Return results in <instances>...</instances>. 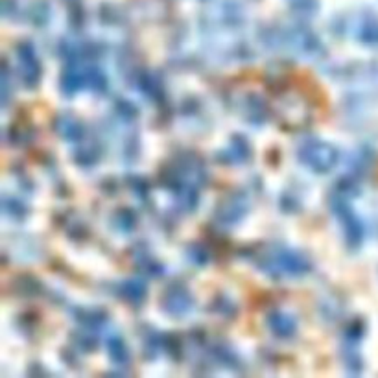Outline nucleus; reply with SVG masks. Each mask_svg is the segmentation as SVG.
Returning <instances> with one entry per match:
<instances>
[{
	"label": "nucleus",
	"mask_w": 378,
	"mask_h": 378,
	"mask_svg": "<svg viewBox=\"0 0 378 378\" xmlns=\"http://www.w3.org/2000/svg\"><path fill=\"white\" fill-rule=\"evenodd\" d=\"M320 111L321 98L308 81L283 79L274 90V113L288 129H303L315 120Z\"/></svg>",
	"instance_id": "1"
},
{
	"label": "nucleus",
	"mask_w": 378,
	"mask_h": 378,
	"mask_svg": "<svg viewBox=\"0 0 378 378\" xmlns=\"http://www.w3.org/2000/svg\"><path fill=\"white\" fill-rule=\"evenodd\" d=\"M257 262L271 277H295V275L306 274L310 269L306 258L284 247L268 249L262 257H258Z\"/></svg>",
	"instance_id": "2"
},
{
	"label": "nucleus",
	"mask_w": 378,
	"mask_h": 378,
	"mask_svg": "<svg viewBox=\"0 0 378 378\" xmlns=\"http://www.w3.org/2000/svg\"><path fill=\"white\" fill-rule=\"evenodd\" d=\"M301 163L317 173H325L338 163L336 148L321 141H308L299 148Z\"/></svg>",
	"instance_id": "3"
},
{
	"label": "nucleus",
	"mask_w": 378,
	"mask_h": 378,
	"mask_svg": "<svg viewBox=\"0 0 378 378\" xmlns=\"http://www.w3.org/2000/svg\"><path fill=\"white\" fill-rule=\"evenodd\" d=\"M331 205L338 220L342 221L347 242H349L351 246H356L360 238H362V226H360L356 216L352 214V210L349 209L345 198H343L340 190H338V196H332L331 198Z\"/></svg>",
	"instance_id": "4"
},
{
	"label": "nucleus",
	"mask_w": 378,
	"mask_h": 378,
	"mask_svg": "<svg viewBox=\"0 0 378 378\" xmlns=\"http://www.w3.org/2000/svg\"><path fill=\"white\" fill-rule=\"evenodd\" d=\"M17 52H19V74H21V79L24 81L26 87H32V85L37 84L39 74H41L36 54H33V47L30 42H21L17 47Z\"/></svg>",
	"instance_id": "5"
},
{
	"label": "nucleus",
	"mask_w": 378,
	"mask_h": 378,
	"mask_svg": "<svg viewBox=\"0 0 378 378\" xmlns=\"http://www.w3.org/2000/svg\"><path fill=\"white\" fill-rule=\"evenodd\" d=\"M163 308L168 312L170 315H184L192 308V297H190L189 290L173 284L170 288H166L163 295Z\"/></svg>",
	"instance_id": "6"
},
{
	"label": "nucleus",
	"mask_w": 378,
	"mask_h": 378,
	"mask_svg": "<svg viewBox=\"0 0 378 378\" xmlns=\"http://www.w3.org/2000/svg\"><path fill=\"white\" fill-rule=\"evenodd\" d=\"M246 200L242 198V196H233L229 200H226L220 205V218L221 221H226V223H233V221H237L240 218V214H244V210H246Z\"/></svg>",
	"instance_id": "7"
},
{
	"label": "nucleus",
	"mask_w": 378,
	"mask_h": 378,
	"mask_svg": "<svg viewBox=\"0 0 378 378\" xmlns=\"http://www.w3.org/2000/svg\"><path fill=\"white\" fill-rule=\"evenodd\" d=\"M269 329L274 331L275 336L278 338H290L295 332V320L283 312H274L268 317Z\"/></svg>",
	"instance_id": "8"
},
{
	"label": "nucleus",
	"mask_w": 378,
	"mask_h": 378,
	"mask_svg": "<svg viewBox=\"0 0 378 378\" xmlns=\"http://www.w3.org/2000/svg\"><path fill=\"white\" fill-rule=\"evenodd\" d=\"M58 133L67 141H78L84 135V129L79 126V122L74 120L72 116L63 115L58 120Z\"/></svg>",
	"instance_id": "9"
},
{
	"label": "nucleus",
	"mask_w": 378,
	"mask_h": 378,
	"mask_svg": "<svg viewBox=\"0 0 378 378\" xmlns=\"http://www.w3.org/2000/svg\"><path fill=\"white\" fill-rule=\"evenodd\" d=\"M107 352L113 362H116L118 365H126L129 356H127V349L122 342L120 336H109L107 338Z\"/></svg>",
	"instance_id": "10"
},
{
	"label": "nucleus",
	"mask_w": 378,
	"mask_h": 378,
	"mask_svg": "<svg viewBox=\"0 0 378 378\" xmlns=\"http://www.w3.org/2000/svg\"><path fill=\"white\" fill-rule=\"evenodd\" d=\"M144 294H146L144 284L139 283V281H127L120 286V295L132 303H141L144 299Z\"/></svg>",
	"instance_id": "11"
},
{
	"label": "nucleus",
	"mask_w": 378,
	"mask_h": 378,
	"mask_svg": "<svg viewBox=\"0 0 378 378\" xmlns=\"http://www.w3.org/2000/svg\"><path fill=\"white\" fill-rule=\"evenodd\" d=\"M249 155V148L244 141H235L231 144V148L223 153V161H231V163H244Z\"/></svg>",
	"instance_id": "12"
},
{
	"label": "nucleus",
	"mask_w": 378,
	"mask_h": 378,
	"mask_svg": "<svg viewBox=\"0 0 378 378\" xmlns=\"http://www.w3.org/2000/svg\"><path fill=\"white\" fill-rule=\"evenodd\" d=\"M362 39L363 41L375 42L378 41V21H365L362 26Z\"/></svg>",
	"instance_id": "13"
},
{
	"label": "nucleus",
	"mask_w": 378,
	"mask_h": 378,
	"mask_svg": "<svg viewBox=\"0 0 378 378\" xmlns=\"http://www.w3.org/2000/svg\"><path fill=\"white\" fill-rule=\"evenodd\" d=\"M2 89H4V95H2V102L4 105L8 104V89H10V81H8V69L4 67V78H2Z\"/></svg>",
	"instance_id": "14"
}]
</instances>
